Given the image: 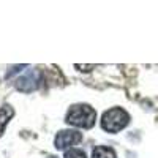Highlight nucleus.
<instances>
[{
    "label": "nucleus",
    "mask_w": 158,
    "mask_h": 158,
    "mask_svg": "<svg viewBox=\"0 0 158 158\" xmlns=\"http://www.w3.org/2000/svg\"><path fill=\"white\" fill-rule=\"evenodd\" d=\"M82 139V135L79 131H74V130H62L57 133L56 139H54V144L59 150H63L67 147H71L74 144L81 142Z\"/></svg>",
    "instance_id": "7ed1b4c3"
},
{
    "label": "nucleus",
    "mask_w": 158,
    "mask_h": 158,
    "mask_svg": "<svg viewBox=\"0 0 158 158\" xmlns=\"http://www.w3.org/2000/svg\"><path fill=\"white\" fill-rule=\"evenodd\" d=\"M92 158H115V152L111 147H97L92 153Z\"/></svg>",
    "instance_id": "423d86ee"
},
{
    "label": "nucleus",
    "mask_w": 158,
    "mask_h": 158,
    "mask_svg": "<svg viewBox=\"0 0 158 158\" xmlns=\"http://www.w3.org/2000/svg\"><path fill=\"white\" fill-rule=\"evenodd\" d=\"M128 122H130V115L122 108H112L106 111L101 117V127L109 133H117V131L123 130L128 125Z\"/></svg>",
    "instance_id": "f03ea898"
},
{
    "label": "nucleus",
    "mask_w": 158,
    "mask_h": 158,
    "mask_svg": "<svg viewBox=\"0 0 158 158\" xmlns=\"http://www.w3.org/2000/svg\"><path fill=\"white\" fill-rule=\"evenodd\" d=\"M40 82H41L40 81V73L36 70H33V71H29L27 74H24L22 77H19L18 82H16V87H18V90L27 94V92H32V90L38 89Z\"/></svg>",
    "instance_id": "20e7f679"
},
{
    "label": "nucleus",
    "mask_w": 158,
    "mask_h": 158,
    "mask_svg": "<svg viewBox=\"0 0 158 158\" xmlns=\"http://www.w3.org/2000/svg\"><path fill=\"white\" fill-rule=\"evenodd\" d=\"M48 158H56V156H48Z\"/></svg>",
    "instance_id": "6e6552de"
},
{
    "label": "nucleus",
    "mask_w": 158,
    "mask_h": 158,
    "mask_svg": "<svg viewBox=\"0 0 158 158\" xmlns=\"http://www.w3.org/2000/svg\"><path fill=\"white\" fill-rule=\"evenodd\" d=\"M97 112L89 104H74L67 114V123L77 128H92L95 125Z\"/></svg>",
    "instance_id": "f257e3e1"
},
{
    "label": "nucleus",
    "mask_w": 158,
    "mask_h": 158,
    "mask_svg": "<svg viewBox=\"0 0 158 158\" xmlns=\"http://www.w3.org/2000/svg\"><path fill=\"white\" fill-rule=\"evenodd\" d=\"M65 158H85V153L79 149H70L65 152Z\"/></svg>",
    "instance_id": "0eeeda50"
},
{
    "label": "nucleus",
    "mask_w": 158,
    "mask_h": 158,
    "mask_svg": "<svg viewBox=\"0 0 158 158\" xmlns=\"http://www.w3.org/2000/svg\"><path fill=\"white\" fill-rule=\"evenodd\" d=\"M13 115H15V109L10 104H5V106L0 108V136L3 135V131H5L8 122L13 118Z\"/></svg>",
    "instance_id": "39448f33"
}]
</instances>
